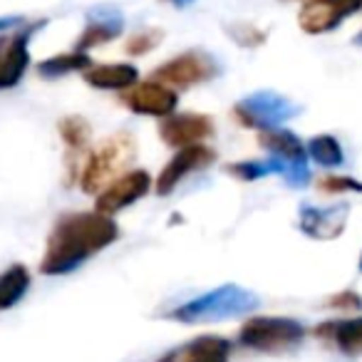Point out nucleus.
I'll return each instance as SVG.
<instances>
[{
    "label": "nucleus",
    "mask_w": 362,
    "mask_h": 362,
    "mask_svg": "<svg viewBox=\"0 0 362 362\" xmlns=\"http://www.w3.org/2000/svg\"><path fill=\"white\" fill-rule=\"evenodd\" d=\"M122 236L112 216L100 211H70L62 214L47 236L45 256L40 261V273L65 276L90 261L95 253L110 248Z\"/></svg>",
    "instance_id": "nucleus-1"
},
{
    "label": "nucleus",
    "mask_w": 362,
    "mask_h": 362,
    "mask_svg": "<svg viewBox=\"0 0 362 362\" xmlns=\"http://www.w3.org/2000/svg\"><path fill=\"white\" fill-rule=\"evenodd\" d=\"M134 156H136V144L129 132L110 134L97 149H92L87 154L77 184L90 197H100L112 181H117L122 174H127Z\"/></svg>",
    "instance_id": "nucleus-2"
},
{
    "label": "nucleus",
    "mask_w": 362,
    "mask_h": 362,
    "mask_svg": "<svg viewBox=\"0 0 362 362\" xmlns=\"http://www.w3.org/2000/svg\"><path fill=\"white\" fill-rule=\"evenodd\" d=\"M305 337V327L293 317H273V315H258L243 322L238 330V342L248 350L268 352H288L298 347Z\"/></svg>",
    "instance_id": "nucleus-3"
},
{
    "label": "nucleus",
    "mask_w": 362,
    "mask_h": 362,
    "mask_svg": "<svg viewBox=\"0 0 362 362\" xmlns=\"http://www.w3.org/2000/svg\"><path fill=\"white\" fill-rule=\"evenodd\" d=\"M218 75H221V65L216 62V57L204 50H189L161 62L151 72V80L161 82V85L171 87V90H189L194 85L216 80Z\"/></svg>",
    "instance_id": "nucleus-4"
},
{
    "label": "nucleus",
    "mask_w": 362,
    "mask_h": 362,
    "mask_svg": "<svg viewBox=\"0 0 362 362\" xmlns=\"http://www.w3.org/2000/svg\"><path fill=\"white\" fill-rule=\"evenodd\" d=\"M300 112V107L296 102H291L288 97L278 95V92H253V95L243 97L241 102H236L231 110L233 119L238 124L248 127V129H276L283 122H288L291 117H296Z\"/></svg>",
    "instance_id": "nucleus-5"
},
{
    "label": "nucleus",
    "mask_w": 362,
    "mask_h": 362,
    "mask_svg": "<svg viewBox=\"0 0 362 362\" xmlns=\"http://www.w3.org/2000/svg\"><path fill=\"white\" fill-rule=\"evenodd\" d=\"M256 296L243 288L236 286H223L218 291H211L206 296L197 298V300L181 305L179 310L171 313V317L176 320H187V322H197V320H216V317H228L236 315V313L251 310L256 305Z\"/></svg>",
    "instance_id": "nucleus-6"
},
{
    "label": "nucleus",
    "mask_w": 362,
    "mask_h": 362,
    "mask_svg": "<svg viewBox=\"0 0 362 362\" xmlns=\"http://www.w3.org/2000/svg\"><path fill=\"white\" fill-rule=\"evenodd\" d=\"M258 144L283 161V179L291 187L300 189L310 181V166H308V149L293 132L276 127V129H263L258 132Z\"/></svg>",
    "instance_id": "nucleus-7"
},
{
    "label": "nucleus",
    "mask_w": 362,
    "mask_h": 362,
    "mask_svg": "<svg viewBox=\"0 0 362 362\" xmlns=\"http://www.w3.org/2000/svg\"><path fill=\"white\" fill-rule=\"evenodd\" d=\"M362 11V0H305L298 25L308 35H325Z\"/></svg>",
    "instance_id": "nucleus-8"
},
{
    "label": "nucleus",
    "mask_w": 362,
    "mask_h": 362,
    "mask_svg": "<svg viewBox=\"0 0 362 362\" xmlns=\"http://www.w3.org/2000/svg\"><path fill=\"white\" fill-rule=\"evenodd\" d=\"M214 161H216V151H214L211 146H206V144L184 146V149L176 151V154L166 161L164 169L159 171V176H156V194H159V197H169L189 174L209 169Z\"/></svg>",
    "instance_id": "nucleus-9"
},
{
    "label": "nucleus",
    "mask_w": 362,
    "mask_h": 362,
    "mask_svg": "<svg viewBox=\"0 0 362 362\" xmlns=\"http://www.w3.org/2000/svg\"><path fill=\"white\" fill-rule=\"evenodd\" d=\"M151 192V174L146 169H132L122 174L117 181H112L110 187L97 197L95 211L105 214V216H115L117 211L132 206L139 199H144Z\"/></svg>",
    "instance_id": "nucleus-10"
},
{
    "label": "nucleus",
    "mask_w": 362,
    "mask_h": 362,
    "mask_svg": "<svg viewBox=\"0 0 362 362\" xmlns=\"http://www.w3.org/2000/svg\"><path fill=\"white\" fill-rule=\"evenodd\" d=\"M122 102L129 112L134 115H144V117H159L166 119L176 112L179 107V97L171 87L161 85V82H136L132 90H127L122 95Z\"/></svg>",
    "instance_id": "nucleus-11"
},
{
    "label": "nucleus",
    "mask_w": 362,
    "mask_h": 362,
    "mask_svg": "<svg viewBox=\"0 0 362 362\" xmlns=\"http://www.w3.org/2000/svg\"><path fill=\"white\" fill-rule=\"evenodd\" d=\"M45 25V21L37 23H25L21 30H16L8 40V47L3 52L0 60V90H13L21 85L23 75L30 67V42L40 28Z\"/></svg>",
    "instance_id": "nucleus-12"
},
{
    "label": "nucleus",
    "mask_w": 362,
    "mask_h": 362,
    "mask_svg": "<svg viewBox=\"0 0 362 362\" xmlns=\"http://www.w3.org/2000/svg\"><path fill=\"white\" fill-rule=\"evenodd\" d=\"M159 136L164 144L174 146V149H184V146L204 144L209 136H214V119L209 115H171L161 122Z\"/></svg>",
    "instance_id": "nucleus-13"
},
{
    "label": "nucleus",
    "mask_w": 362,
    "mask_h": 362,
    "mask_svg": "<svg viewBox=\"0 0 362 362\" xmlns=\"http://www.w3.org/2000/svg\"><path fill=\"white\" fill-rule=\"evenodd\" d=\"M298 226L305 236L317 238V241H330L337 238L347 226L350 218V206L347 204H335V206H303L298 214Z\"/></svg>",
    "instance_id": "nucleus-14"
},
{
    "label": "nucleus",
    "mask_w": 362,
    "mask_h": 362,
    "mask_svg": "<svg viewBox=\"0 0 362 362\" xmlns=\"http://www.w3.org/2000/svg\"><path fill=\"white\" fill-rule=\"evenodd\" d=\"M122 30H124V16L115 6H100L87 13V25L80 33V40H77L75 50L87 52L92 47L107 45L115 37H119Z\"/></svg>",
    "instance_id": "nucleus-15"
},
{
    "label": "nucleus",
    "mask_w": 362,
    "mask_h": 362,
    "mask_svg": "<svg viewBox=\"0 0 362 362\" xmlns=\"http://www.w3.org/2000/svg\"><path fill=\"white\" fill-rule=\"evenodd\" d=\"M60 136L67 146V179L75 181L80 179V171H82V156L87 154V146H90V136H92V127L85 117H77V115H70V117H62L60 124Z\"/></svg>",
    "instance_id": "nucleus-16"
},
{
    "label": "nucleus",
    "mask_w": 362,
    "mask_h": 362,
    "mask_svg": "<svg viewBox=\"0 0 362 362\" xmlns=\"http://www.w3.org/2000/svg\"><path fill=\"white\" fill-rule=\"evenodd\" d=\"M228 357H231V342L226 337L202 335L179 350L169 352L159 362H228Z\"/></svg>",
    "instance_id": "nucleus-17"
},
{
    "label": "nucleus",
    "mask_w": 362,
    "mask_h": 362,
    "mask_svg": "<svg viewBox=\"0 0 362 362\" xmlns=\"http://www.w3.org/2000/svg\"><path fill=\"white\" fill-rule=\"evenodd\" d=\"M139 70L129 62H112V65H97L85 72V82L95 90L107 92H127L136 85Z\"/></svg>",
    "instance_id": "nucleus-18"
},
{
    "label": "nucleus",
    "mask_w": 362,
    "mask_h": 362,
    "mask_svg": "<svg viewBox=\"0 0 362 362\" xmlns=\"http://www.w3.org/2000/svg\"><path fill=\"white\" fill-rule=\"evenodd\" d=\"M315 335L332 340L337 350L345 355H362V317L325 322V325L315 327Z\"/></svg>",
    "instance_id": "nucleus-19"
},
{
    "label": "nucleus",
    "mask_w": 362,
    "mask_h": 362,
    "mask_svg": "<svg viewBox=\"0 0 362 362\" xmlns=\"http://www.w3.org/2000/svg\"><path fill=\"white\" fill-rule=\"evenodd\" d=\"M30 271L23 263H13L0 273V313L11 310L25 298V293L30 291Z\"/></svg>",
    "instance_id": "nucleus-20"
},
{
    "label": "nucleus",
    "mask_w": 362,
    "mask_h": 362,
    "mask_svg": "<svg viewBox=\"0 0 362 362\" xmlns=\"http://www.w3.org/2000/svg\"><path fill=\"white\" fill-rule=\"evenodd\" d=\"M92 67V57L87 52H67V55H52L37 65V75L45 80H57V77L72 75V72H87Z\"/></svg>",
    "instance_id": "nucleus-21"
},
{
    "label": "nucleus",
    "mask_w": 362,
    "mask_h": 362,
    "mask_svg": "<svg viewBox=\"0 0 362 362\" xmlns=\"http://www.w3.org/2000/svg\"><path fill=\"white\" fill-rule=\"evenodd\" d=\"M308 156H310L315 164L325 166V169H335L345 161V149L342 144L337 141V136L332 134H317L313 136L310 141L305 144Z\"/></svg>",
    "instance_id": "nucleus-22"
},
{
    "label": "nucleus",
    "mask_w": 362,
    "mask_h": 362,
    "mask_svg": "<svg viewBox=\"0 0 362 362\" xmlns=\"http://www.w3.org/2000/svg\"><path fill=\"white\" fill-rule=\"evenodd\" d=\"M226 171L233 179L241 181H256L263 176L281 174L283 176V161H278L276 156H266V159H248V161H233L226 166Z\"/></svg>",
    "instance_id": "nucleus-23"
},
{
    "label": "nucleus",
    "mask_w": 362,
    "mask_h": 362,
    "mask_svg": "<svg viewBox=\"0 0 362 362\" xmlns=\"http://www.w3.org/2000/svg\"><path fill=\"white\" fill-rule=\"evenodd\" d=\"M317 189L325 194H332V197H337V194H340V197L342 194H362V181H357L355 176L330 174L317 181Z\"/></svg>",
    "instance_id": "nucleus-24"
},
{
    "label": "nucleus",
    "mask_w": 362,
    "mask_h": 362,
    "mask_svg": "<svg viewBox=\"0 0 362 362\" xmlns=\"http://www.w3.org/2000/svg\"><path fill=\"white\" fill-rule=\"evenodd\" d=\"M161 30H141V33H134V35L127 40V45H124V50H127V55H134V57H139V55H146V52H151L156 45L161 42Z\"/></svg>",
    "instance_id": "nucleus-25"
},
{
    "label": "nucleus",
    "mask_w": 362,
    "mask_h": 362,
    "mask_svg": "<svg viewBox=\"0 0 362 362\" xmlns=\"http://www.w3.org/2000/svg\"><path fill=\"white\" fill-rule=\"evenodd\" d=\"M226 30L231 35V40L243 47H258L266 42V33L256 25H248V23H236V25H228Z\"/></svg>",
    "instance_id": "nucleus-26"
},
{
    "label": "nucleus",
    "mask_w": 362,
    "mask_h": 362,
    "mask_svg": "<svg viewBox=\"0 0 362 362\" xmlns=\"http://www.w3.org/2000/svg\"><path fill=\"white\" fill-rule=\"evenodd\" d=\"M327 308H335V310H360L362 298L352 291H342L327 298Z\"/></svg>",
    "instance_id": "nucleus-27"
},
{
    "label": "nucleus",
    "mask_w": 362,
    "mask_h": 362,
    "mask_svg": "<svg viewBox=\"0 0 362 362\" xmlns=\"http://www.w3.org/2000/svg\"><path fill=\"white\" fill-rule=\"evenodd\" d=\"M25 18L21 16H8V18H0V35H8L11 30H21L25 25Z\"/></svg>",
    "instance_id": "nucleus-28"
},
{
    "label": "nucleus",
    "mask_w": 362,
    "mask_h": 362,
    "mask_svg": "<svg viewBox=\"0 0 362 362\" xmlns=\"http://www.w3.org/2000/svg\"><path fill=\"white\" fill-rule=\"evenodd\" d=\"M164 3H171L174 8H187V6H192L194 0H164Z\"/></svg>",
    "instance_id": "nucleus-29"
},
{
    "label": "nucleus",
    "mask_w": 362,
    "mask_h": 362,
    "mask_svg": "<svg viewBox=\"0 0 362 362\" xmlns=\"http://www.w3.org/2000/svg\"><path fill=\"white\" fill-rule=\"evenodd\" d=\"M8 40H11V35H0V60H3V52H6V47H8Z\"/></svg>",
    "instance_id": "nucleus-30"
},
{
    "label": "nucleus",
    "mask_w": 362,
    "mask_h": 362,
    "mask_svg": "<svg viewBox=\"0 0 362 362\" xmlns=\"http://www.w3.org/2000/svg\"><path fill=\"white\" fill-rule=\"evenodd\" d=\"M355 42H362V30L357 33V40H355Z\"/></svg>",
    "instance_id": "nucleus-31"
},
{
    "label": "nucleus",
    "mask_w": 362,
    "mask_h": 362,
    "mask_svg": "<svg viewBox=\"0 0 362 362\" xmlns=\"http://www.w3.org/2000/svg\"><path fill=\"white\" fill-rule=\"evenodd\" d=\"M360 271H362V253H360Z\"/></svg>",
    "instance_id": "nucleus-32"
}]
</instances>
